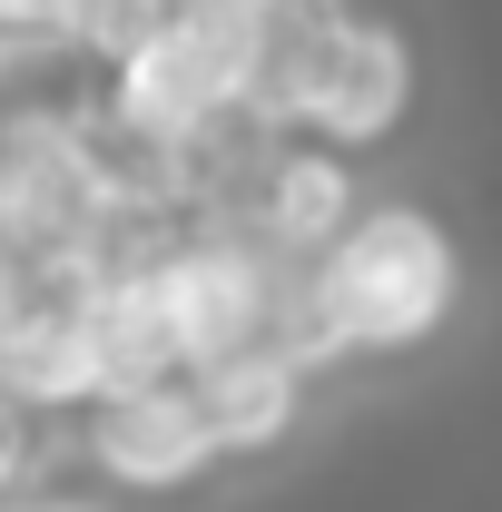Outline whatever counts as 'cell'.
Wrapping results in <instances>:
<instances>
[{
    "instance_id": "6da1fadb",
    "label": "cell",
    "mask_w": 502,
    "mask_h": 512,
    "mask_svg": "<svg viewBox=\"0 0 502 512\" xmlns=\"http://www.w3.org/2000/svg\"><path fill=\"white\" fill-rule=\"evenodd\" d=\"M463 306V247L424 197H365V217L315 256V316L345 355H414Z\"/></svg>"
},
{
    "instance_id": "9c48e42d",
    "label": "cell",
    "mask_w": 502,
    "mask_h": 512,
    "mask_svg": "<svg viewBox=\"0 0 502 512\" xmlns=\"http://www.w3.org/2000/svg\"><path fill=\"white\" fill-rule=\"evenodd\" d=\"M79 10H89V0H0V30H10V79H30L40 60H69Z\"/></svg>"
},
{
    "instance_id": "30bf717a",
    "label": "cell",
    "mask_w": 502,
    "mask_h": 512,
    "mask_svg": "<svg viewBox=\"0 0 502 512\" xmlns=\"http://www.w3.org/2000/svg\"><path fill=\"white\" fill-rule=\"evenodd\" d=\"M10 512H109V503H79V493H20Z\"/></svg>"
},
{
    "instance_id": "8992f818",
    "label": "cell",
    "mask_w": 502,
    "mask_h": 512,
    "mask_svg": "<svg viewBox=\"0 0 502 512\" xmlns=\"http://www.w3.org/2000/svg\"><path fill=\"white\" fill-rule=\"evenodd\" d=\"M355 217H365V188H355V158H345V148H325V138L266 148V178H256V197H247V227L266 247H286L296 266H315Z\"/></svg>"
},
{
    "instance_id": "ba28073f",
    "label": "cell",
    "mask_w": 502,
    "mask_h": 512,
    "mask_svg": "<svg viewBox=\"0 0 502 512\" xmlns=\"http://www.w3.org/2000/svg\"><path fill=\"white\" fill-rule=\"evenodd\" d=\"M168 20H178V0H89L79 30H69V60H89L109 79V69H128L148 40H168Z\"/></svg>"
},
{
    "instance_id": "5b68a950",
    "label": "cell",
    "mask_w": 502,
    "mask_h": 512,
    "mask_svg": "<svg viewBox=\"0 0 502 512\" xmlns=\"http://www.w3.org/2000/svg\"><path fill=\"white\" fill-rule=\"evenodd\" d=\"M79 335L99 365V404L109 394H148V384H188V345H178V306L158 247H119L89 286H79Z\"/></svg>"
},
{
    "instance_id": "7a4b0ae2",
    "label": "cell",
    "mask_w": 502,
    "mask_h": 512,
    "mask_svg": "<svg viewBox=\"0 0 502 512\" xmlns=\"http://www.w3.org/2000/svg\"><path fill=\"white\" fill-rule=\"evenodd\" d=\"M247 99H256V69L227 60L217 40H197L188 20H168V40H148L128 69L99 79V109L158 158H197L227 119H247Z\"/></svg>"
},
{
    "instance_id": "3957f363",
    "label": "cell",
    "mask_w": 502,
    "mask_h": 512,
    "mask_svg": "<svg viewBox=\"0 0 502 512\" xmlns=\"http://www.w3.org/2000/svg\"><path fill=\"white\" fill-rule=\"evenodd\" d=\"M414 119V40L384 20V10H345L335 40H325V69H315V99L296 138H325L345 158H375L394 148Z\"/></svg>"
},
{
    "instance_id": "52a82bcc",
    "label": "cell",
    "mask_w": 502,
    "mask_h": 512,
    "mask_svg": "<svg viewBox=\"0 0 502 512\" xmlns=\"http://www.w3.org/2000/svg\"><path fill=\"white\" fill-rule=\"evenodd\" d=\"M197 404L217 424V453H276L306 414V365L296 355H237V365H207L197 375Z\"/></svg>"
},
{
    "instance_id": "277c9868",
    "label": "cell",
    "mask_w": 502,
    "mask_h": 512,
    "mask_svg": "<svg viewBox=\"0 0 502 512\" xmlns=\"http://www.w3.org/2000/svg\"><path fill=\"white\" fill-rule=\"evenodd\" d=\"M79 453H89V473H109L119 493H188L207 463H227L207 404H197V375L89 404V414H79Z\"/></svg>"
}]
</instances>
